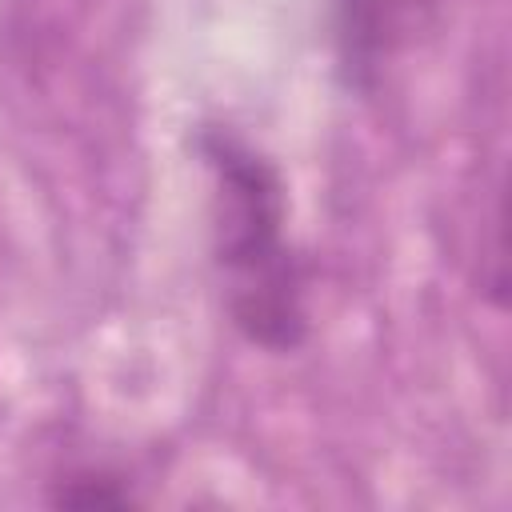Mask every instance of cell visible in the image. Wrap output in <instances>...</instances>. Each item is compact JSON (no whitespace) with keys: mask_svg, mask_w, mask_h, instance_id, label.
Instances as JSON below:
<instances>
[{"mask_svg":"<svg viewBox=\"0 0 512 512\" xmlns=\"http://www.w3.org/2000/svg\"><path fill=\"white\" fill-rule=\"evenodd\" d=\"M200 148L216 172V260L232 324L260 348L292 352L308 312L300 264L284 244L280 172L224 128H208Z\"/></svg>","mask_w":512,"mask_h":512,"instance_id":"1","label":"cell"},{"mask_svg":"<svg viewBox=\"0 0 512 512\" xmlns=\"http://www.w3.org/2000/svg\"><path fill=\"white\" fill-rule=\"evenodd\" d=\"M436 0H340L336 44L348 84L372 88L380 68L416 36Z\"/></svg>","mask_w":512,"mask_h":512,"instance_id":"2","label":"cell"},{"mask_svg":"<svg viewBox=\"0 0 512 512\" xmlns=\"http://www.w3.org/2000/svg\"><path fill=\"white\" fill-rule=\"evenodd\" d=\"M52 504H64V508H124V504H132V496L120 488V480L88 472V476H72L68 484H60Z\"/></svg>","mask_w":512,"mask_h":512,"instance_id":"3","label":"cell"}]
</instances>
